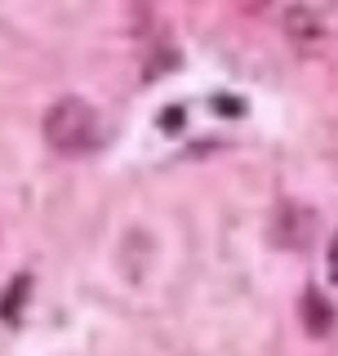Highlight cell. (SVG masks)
<instances>
[{
    "label": "cell",
    "instance_id": "cell-1",
    "mask_svg": "<svg viewBox=\"0 0 338 356\" xmlns=\"http://www.w3.org/2000/svg\"><path fill=\"white\" fill-rule=\"evenodd\" d=\"M103 138V120L85 98H58L45 111V143L63 156H89Z\"/></svg>",
    "mask_w": 338,
    "mask_h": 356
},
{
    "label": "cell",
    "instance_id": "cell-2",
    "mask_svg": "<svg viewBox=\"0 0 338 356\" xmlns=\"http://www.w3.org/2000/svg\"><path fill=\"white\" fill-rule=\"evenodd\" d=\"M267 232H272V241L280 250H303V245L316 241V214L307 205H298V200H285V205H276Z\"/></svg>",
    "mask_w": 338,
    "mask_h": 356
},
{
    "label": "cell",
    "instance_id": "cell-3",
    "mask_svg": "<svg viewBox=\"0 0 338 356\" xmlns=\"http://www.w3.org/2000/svg\"><path fill=\"white\" fill-rule=\"evenodd\" d=\"M280 27H285V36L294 49L303 54H316L330 44V27H325V18H321V9H312V5H294V9H285L280 14Z\"/></svg>",
    "mask_w": 338,
    "mask_h": 356
},
{
    "label": "cell",
    "instance_id": "cell-4",
    "mask_svg": "<svg viewBox=\"0 0 338 356\" xmlns=\"http://www.w3.org/2000/svg\"><path fill=\"white\" fill-rule=\"evenodd\" d=\"M298 312H303V325H307L312 339H325V334L334 330V321H338V312L330 307V298H325L321 289H307L303 303H298Z\"/></svg>",
    "mask_w": 338,
    "mask_h": 356
},
{
    "label": "cell",
    "instance_id": "cell-5",
    "mask_svg": "<svg viewBox=\"0 0 338 356\" xmlns=\"http://www.w3.org/2000/svg\"><path fill=\"white\" fill-rule=\"evenodd\" d=\"M27 289H31V276H14V281H9V294H5V303H0V316L5 321H18L22 303H27Z\"/></svg>",
    "mask_w": 338,
    "mask_h": 356
},
{
    "label": "cell",
    "instance_id": "cell-6",
    "mask_svg": "<svg viewBox=\"0 0 338 356\" xmlns=\"http://www.w3.org/2000/svg\"><path fill=\"white\" fill-rule=\"evenodd\" d=\"M325 272H330V281L338 285V232H334V241H330V259H325Z\"/></svg>",
    "mask_w": 338,
    "mask_h": 356
},
{
    "label": "cell",
    "instance_id": "cell-7",
    "mask_svg": "<svg viewBox=\"0 0 338 356\" xmlns=\"http://www.w3.org/2000/svg\"><path fill=\"white\" fill-rule=\"evenodd\" d=\"M161 125H165V129H178V125H183V111H178V107H169V111H165V120H161Z\"/></svg>",
    "mask_w": 338,
    "mask_h": 356
}]
</instances>
